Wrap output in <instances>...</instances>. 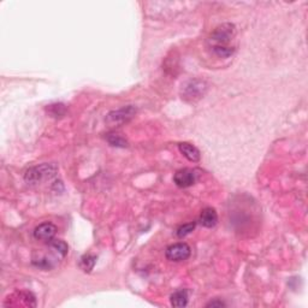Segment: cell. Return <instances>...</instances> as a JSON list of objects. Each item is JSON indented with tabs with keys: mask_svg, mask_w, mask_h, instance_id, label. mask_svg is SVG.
<instances>
[{
	"mask_svg": "<svg viewBox=\"0 0 308 308\" xmlns=\"http://www.w3.org/2000/svg\"><path fill=\"white\" fill-rule=\"evenodd\" d=\"M195 227H196V223L195 222L187 223V224L181 225V227L177 229V233H176V235H177V236L180 237V239H183V237L188 236V235L192 233V231H194Z\"/></svg>",
	"mask_w": 308,
	"mask_h": 308,
	"instance_id": "cell-15",
	"label": "cell"
},
{
	"mask_svg": "<svg viewBox=\"0 0 308 308\" xmlns=\"http://www.w3.org/2000/svg\"><path fill=\"white\" fill-rule=\"evenodd\" d=\"M135 113H136V108L130 105V106L122 107V108H119V110L110 112L107 114L106 121L107 123H110V124H112V125L123 124V123L130 121V119L135 116Z\"/></svg>",
	"mask_w": 308,
	"mask_h": 308,
	"instance_id": "cell-5",
	"label": "cell"
},
{
	"mask_svg": "<svg viewBox=\"0 0 308 308\" xmlns=\"http://www.w3.org/2000/svg\"><path fill=\"white\" fill-rule=\"evenodd\" d=\"M106 140L111 146H113V147H121V148L128 147V141L123 139L121 135L118 134H107Z\"/></svg>",
	"mask_w": 308,
	"mask_h": 308,
	"instance_id": "cell-14",
	"label": "cell"
},
{
	"mask_svg": "<svg viewBox=\"0 0 308 308\" xmlns=\"http://www.w3.org/2000/svg\"><path fill=\"white\" fill-rule=\"evenodd\" d=\"M178 149L188 160L192 161V163H198L201 158V153L195 146H193L192 143L188 142H182L178 145Z\"/></svg>",
	"mask_w": 308,
	"mask_h": 308,
	"instance_id": "cell-9",
	"label": "cell"
},
{
	"mask_svg": "<svg viewBox=\"0 0 308 308\" xmlns=\"http://www.w3.org/2000/svg\"><path fill=\"white\" fill-rule=\"evenodd\" d=\"M8 299L11 300H16L12 306H29V307H35L36 306V300H35L34 294H31L30 292H17L13 295L8 296Z\"/></svg>",
	"mask_w": 308,
	"mask_h": 308,
	"instance_id": "cell-8",
	"label": "cell"
},
{
	"mask_svg": "<svg viewBox=\"0 0 308 308\" xmlns=\"http://www.w3.org/2000/svg\"><path fill=\"white\" fill-rule=\"evenodd\" d=\"M198 181V174L195 170L192 169H182L178 170L174 176V182L180 188H189L194 186Z\"/></svg>",
	"mask_w": 308,
	"mask_h": 308,
	"instance_id": "cell-6",
	"label": "cell"
},
{
	"mask_svg": "<svg viewBox=\"0 0 308 308\" xmlns=\"http://www.w3.org/2000/svg\"><path fill=\"white\" fill-rule=\"evenodd\" d=\"M55 174H57V169L53 165H51V164H42L40 166L29 169L25 172L24 180L27 183L36 184L43 180H49V178L54 177Z\"/></svg>",
	"mask_w": 308,
	"mask_h": 308,
	"instance_id": "cell-1",
	"label": "cell"
},
{
	"mask_svg": "<svg viewBox=\"0 0 308 308\" xmlns=\"http://www.w3.org/2000/svg\"><path fill=\"white\" fill-rule=\"evenodd\" d=\"M188 300H189V295H188L187 290H184V289L175 292L174 294L171 295V299H170L172 306L178 307V308L186 307L188 305Z\"/></svg>",
	"mask_w": 308,
	"mask_h": 308,
	"instance_id": "cell-11",
	"label": "cell"
},
{
	"mask_svg": "<svg viewBox=\"0 0 308 308\" xmlns=\"http://www.w3.org/2000/svg\"><path fill=\"white\" fill-rule=\"evenodd\" d=\"M55 234H57V227L52 223H43L34 230V237L40 241H51L54 239Z\"/></svg>",
	"mask_w": 308,
	"mask_h": 308,
	"instance_id": "cell-7",
	"label": "cell"
},
{
	"mask_svg": "<svg viewBox=\"0 0 308 308\" xmlns=\"http://www.w3.org/2000/svg\"><path fill=\"white\" fill-rule=\"evenodd\" d=\"M235 34H236V29L231 23H224L217 27L211 35V41L215 43L213 47H229L228 43L233 40Z\"/></svg>",
	"mask_w": 308,
	"mask_h": 308,
	"instance_id": "cell-3",
	"label": "cell"
},
{
	"mask_svg": "<svg viewBox=\"0 0 308 308\" xmlns=\"http://www.w3.org/2000/svg\"><path fill=\"white\" fill-rule=\"evenodd\" d=\"M48 242H49V248H51L52 252H53L54 254H57L58 257L64 258L67 254V252H69V246H67V243L61 241V240L53 239Z\"/></svg>",
	"mask_w": 308,
	"mask_h": 308,
	"instance_id": "cell-12",
	"label": "cell"
},
{
	"mask_svg": "<svg viewBox=\"0 0 308 308\" xmlns=\"http://www.w3.org/2000/svg\"><path fill=\"white\" fill-rule=\"evenodd\" d=\"M200 224L205 228H213L218 223V215H217L216 210L212 207L204 208L199 219Z\"/></svg>",
	"mask_w": 308,
	"mask_h": 308,
	"instance_id": "cell-10",
	"label": "cell"
},
{
	"mask_svg": "<svg viewBox=\"0 0 308 308\" xmlns=\"http://www.w3.org/2000/svg\"><path fill=\"white\" fill-rule=\"evenodd\" d=\"M207 90L206 82L201 80H190L182 88V99L188 102L200 100Z\"/></svg>",
	"mask_w": 308,
	"mask_h": 308,
	"instance_id": "cell-2",
	"label": "cell"
},
{
	"mask_svg": "<svg viewBox=\"0 0 308 308\" xmlns=\"http://www.w3.org/2000/svg\"><path fill=\"white\" fill-rule=\"evenodd\" d=\"M96 264V257L95 255L92 254H84L83 257L80 259V268L83 272H87V274H89L90 271L94 269V266H95Z\"/></svg>",
	"mask_w": 308,
	"mask_h": 308,
	"instance_id": "cell-13",
	"label": "cell"
},
{
	"mask_svg": "<svg viewBox=\"0 0 308 308\" xmlns=\"http://www.w3.org/2000/svg\"><path fill=\"white\" fill-rule=\"evenodd\" d=\"M206 307H225V304L223 301L216 300V301H211L210 304H207Z\"/></svg>",
	"mask_w": 308,
	"mask_h": 308,
	"instance_id": "cell-16",
	"label": "cell"
},
{
	"mask_svg": "<svg viewBox=\"0 0 308 308\" xmlns=\"http://www.w3.org/2000/svg\"><path fill=\"white\" fill-rule=\"evenodd\" d=\"M190 254H192V249H190L187 243L183 242L175 243V245L170 246V247L166 248L165 252L168 260L175 263L184 262V260H187L190 257Z\"/></svg>",
	"mask_w": 308,
	"mask_h": 308,
	"instance_id": "cell-4",
	"label": "cell"
}]
</instances>
